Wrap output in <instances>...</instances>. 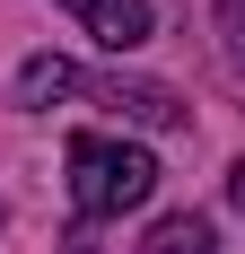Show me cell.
I'll use <instances>...</instances> for the list:
<instances>
[{"label":"cell","instance_id":"1","mask_svg":"<svg viewBox=\"0 0 245 254\" xmlns=\"http://www.w3.org/2000/svg\"><path fill=\"white\" fill-rule=\"evenodd\" d=\"M70 210L79 219H122L158 193V158L131 149V140H105V131H70Z\"/></svg>","mask_w":245,"mask_h":254},{"label":"cell","instance_id":"2","mask_svg":"<svg viewBox=\"0 0 245 254\" xmlns=\"http://www.w3.org/2000/svg\"><path fill=\"white\" fill-rule=\"evenodd\" d=\"M79 97H97L105 114H122V123H140V131H175L184 123V97L158 88V79H88L79 70Z\"/></svg>","mask_w":245,"mask_h":254},{"label":"cell","instance_id":"3","mask_svg":"<svg viewBox=\"0 0 245 254\" xmlns=\"http://www.w3.org/2000/svg\"><path fill=\"white\" fill-rule=\"evenodd\" d=\"M88 35H97L105 53H131V44H149V0H61Z\"/></svg>","mask_w":245,"mask_h":254},{"label":"cell","instance_id":"4","mask_svg":"<svg viewBox=\"0 0 245 254\" xmlns=\"http://www.w3.org/2000/svg\"><path fill=\"white\" fill-rule=\"evenodd\" d=\"M79 97V62H61V53H35V62H18V79H9V105H26V114H44V105Z\"/></svg>","mask_w":245,"mask_h":254},{"label":"cell","instance_id":"5","mask_svg":"<svg viewBox=\"0 0 245 254\" xmlns=\"http://www.w3.org/2000/svg\"><path fill=\"white\" fill-rule=\"evenodd\" d=\"M140 254H219V237H210V219H201V210H167V219L149 228Z\"/></svg>","mask_w":245,"mask_h":254},{"label":"cell","instance_id":"6","mask_svg":"<svg viewBox=\"0 0 245 254\" xmlns=\"http://www.w3.org/2000/svg\"><path fill=\"white\" fill-rule=\"evenodd\" d=\"M228 53H237V70H245V9L228 18Z\"/></svg>","mask_w":245,"mask_h":254},{"label":"cell","instance_id":"7","mask_svg":"<svg viewBox=\"0 0 245 254\" xmlns=\"http://www.w3.org/2000/svg\"><path fill=\"white\" fill-rule=\"evenodd\" d=\"M228 193H237V210H245V167H237V176H228Z\"/></svg>","mask_w":245,"mask_h":254},{"label":"cell","instance_id":"8","mask_svg":"<svg viewBox=\"0 0 245 254\" xmlns=\"http://www.w3.org/2000/svg\"><path fill=\"white\" fill-rule=\"evenodd\" d=\"M70 254H88V237H70Z\"/></svg>","mask_w":245,"mask_h":254}]
</instances>
